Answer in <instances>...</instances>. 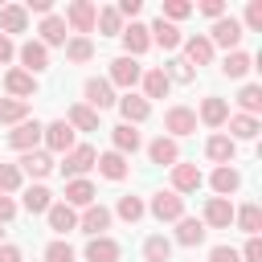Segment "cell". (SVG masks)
Returning a JSON list of instances; mask_svg holds the SVG:
<instances>
[{
    "instance_id": "41",
    "label": "cell",
    "mask_w": 262,
    "mask_h": 262,
    "mask_svg": "<svg viewBox=\"0 0 262 262\" xmlns=\"http://www.w3.org/2000/svg\"><path fill=\"white\" fill-rule=\"evenodd\" d=\"M29 119V102L20 98H0V123H25Z\"/></svg>"
},
{
    "instance_id": "43",
    "label": "cell",
    "mask_w": 262,
    "mask_h": 262,
    "mask_svg": "<svg viewBox=\"0 0 262 262\" xmlns=\"http://www.w3.org/2000/svg\"><path fill=\"white\" fill-rule=\"evenodd\" d=\"M164 74H168V82H192V78H196V70H192L184 57H172V61L164 66Z\"/></svg>"
},
{
    "instance_id": "3",
    "label": "cell",
    "mask_w": 262,
    "mask_h": 262,
    "mask_svg": "<svg viewBox=\"0 0 262 262\" xmlns=\"http://www.w3.org/2000/svg\"><path fill=\"white\" fill-rule=\"evenodd\" d=\"M41 139H45V147L49 151H74V127L66 123V119H53V123H45L41 127Z\"/></svg>"
},
{
    "instance_id": "23",
    "label": "cell",
    "mask_w": 262,
    "mask_h": 262,
    "mask_svg": "<svg viewBox=\"0 0 262 262\" xmlns=\"http://www.w3.org/2000/svg\"><path fill=\"white\" fill-rule=\"evenodd\" d=\"M180 45H184V61H188V66H209V61H213L209 37H184Z\"/></svg>"
},
{
    "instance_id": "33",
    "label": "cell",
    "mask_w": 262,
    "mask_h": 262,
    "mask_svg": "<svg viewBox=\"0 0 262 262\" xmlns=\"http://www.w3.org/2000/svg\"><path fill=\"white\" fill-rule=\"evenodd\" d=\"M94 164H98V172H102L106 180H123V176H127V156H119V151H102Z\"/></svg>"
},
{
    "instance_id": "49",
    "label": "cell",
    "mask_w": 262,
    "mask_h": 262,
    "mask_svg": "<svg viewBox=\"0 0 262 262\" xmlns=\"http://www.w3.org/2000/svg\"><path fill=\"white\" fill-rule=\"evenodd\" d=\"M209 262H242V258H237L233 246H213V250H209Z\"/></svg>"
},
{
    "instance_id": "37",
    "label": "cell",
    "mask_w": 262,
    "mask_h": 262,
    "mask_svg": "<svg viewBox=\"0 0 262 262\" xmlns=\"http://www.w3.org/2000/svg\"><path fill=\"white\" fill-rule=\"evenodd\" d=\"M49 205H53V192H49L45 184L25 188V209H29V213H49Z\"/></svg>"
},
{
    "instance_id": "42",
    "label": "cell",
    "mask_w": 262,
    "mask_h": 262,
    "mask_svg": "<svg viewBox=\"0 0 262 262\" xmlns=\"http://www.w3.org/2000/svg\"><path fill=\"white\" fill-rule=\"evenodd\" d=\"M94 25L106 33V37H119L123 33V16L115 12V8H98V16H94Z\"/></svg>"
},
{
    "instance_id": "35",
    "label": "cell",
    "mask_w": 262,
    "mask_h": 262,
    "mask_svg": "<svg viewBox=\"0 0 262 262\" xmlns=\"http://www.w3.org/2000/svg\"><path fill=\"white\" fill-rule=\"evenodd\" d=\"M41 45H45V49H49V45H66V20H61V16L49 12V16L41 20Z\"/></svg>"
},
{
    "instance_id": "1",
    "label": "cell",
    "mask_w": 262,
    "mask_h": 262,
    "mask_svg": "<svg viewBox=\"0 0 262 262\" xmlns=\"http://www.w3.org/2000/svg\"><path fill=\"white\" fill-rule=\"evenodd\" d=\"M164 131H168V139L192 135V131H196V111H192V106H168V111H164Z\"/></svg>"
},
{
    "instance_id": "46",
    "label": "cell",
    "mask_w": 262,
    "mask_h": 262,
    "mask_svg": "<svg viewBox=\"0 0 262 262\" xmlns=\"http://www.w3.org/2000/svg\"><path fill=\"white\" fill-rule=\"evenodd\" d=\"M45 262H74V246L61 242V237L49 242V246H45Z\"/></svg>"
},
{
    "instance_id": "15",
    "label": "cell",
    "mask_w": 262,
    "mask_h": 262,
    "mask_svg": "<svg viewBox=\"0 0 262 262\" xmlns=\"http://www.w3.org/2000/svg\"><path fill=\"white\" fill-rule=\"evenodd\" d=\"M119 115H123V123L135 127V123H143V119L151 115V102H147L143 94H123V98H119Z\"/></svg>"
},
{
    "instance_id": "40",
    "label": "cell",
    "mask_w": 262,
    "mask_h": 262,
    "mask_svg": "<svg viewBox=\"0 0 262 262\" xmlns=\"http://www.w3.org/2000/svg\"><path fill=\"white\" fill-rule=\"evenodd\" d=\"M143 258H147V262H168V258H172V242L160 237V233L147 237V242H143Z\"/></svg>"
},
{
    "instance_id": "17",
    "label": "cell",
    "mask_w": 262,
    "mask_h": 262,
    "mask_svg": "<svg viewBox=\"0 0 262 262\" xmlns=\"http://www.w3.org/2000/svg\"><path fill=\"white\" fill-rule=\"evenodd\" d=\"M119 254H123V250H119V242H115V237H106V233L86 242V262H119Z\"/></svg>"
},
{
    "instance_id": "39",
    "label": "cell",
    "mask_w": 262,
    "mask_h": 262,
    "mask_svg": "<svg viewBox=\"0 0 262 262\" xmlns=\"http://www.w3.org/2000/svg\"><path fill=\"white\" fill-rule=\"evenodd\" d=\"M237 106H242V115H250V119H254V115L262 111V86H254V82H250V86H242Z\"/></svg>"
},
{
    "instance_id": "47",
    "label": "cell",
    "mask_w": 262,
    "mask_h": 262,
    "mask_svg": "<svg viewBox=\"0 0 262 262\" xmlns=\"http://www.w3.org/2000/svg\"><path fill=\"white\" fill-rule=\"evenodd\" d=\"M188 12H192V4H188V0H164V12H160V20L168 16V25H172V20H184Z\"/></svg>"
},
{
    "instance_id": "12",
    "label": "cell",
    "mask_w": 262,
    "mask_h": 262,
    "mask_svg": "<svg viewBox=\"0 0 262 262\" xmlns=\"http://www.w3.org/2000/svg\"><path fill=\"white\" fill-rule=\"evenodd\" d=\"M16 168H20V176H37V180H41V176H49V172H53V156L33 147V151H20Z\"/></svg>"
},
{
    "instance_id": "32",
    "label": "cell",
    "mask_w": 262,
    "mask_h": 262,
    "mask_svg": "<svg viewBox=\"0 0 262 262\" xmlns=\"http://www.w3.org/2000/svg\"><path fill=\"white\" fill-rule=\"evenodd\" d=\"M66 123H70L74 131H98V115H94L86 102H74L70 115H66Z\"/></svg>"
},
{
    "instance_id": "2",
    "label": "cell",
    "mask_w": 262,
    "mask_h": 262,
    "mask_svg": "<svg viewBox=\"0 0 262 262\" xmlns=\"http://www.w3.org/2000/svg\"><path fill=\"white\" fill-rule=\"evenodd\" d=\"M94 160H98V151H94L90 143H82V147L66 151V160H61V172H66L70 180H86V172L94 168Z\"/></svg>"
},
{
    "instance_id": "8",
    "label": "cell",
    "mask_w": 262,
    "mask_h": 262,
    "mask_svg": "<svg viewBox=\"0 0 262 262\" xmlns=\"http://www.w3.org/2000/svg\"><path fill=\"white\" fill-rule=\"evenodd\" d=\"M151 217L156 221H180L184 217V196H176L172 188L168 192H156L151 196Z\"/></svg>"
},
{
    "instance_id": "28",
    "label": "cell",
    "mask_w": 262,
    "mask_h": 262,
    "mask_svg": "<svg viewBox=\"0 0 262 262\" xmlns=\"http://www.w3.org/2000/svg\"><path fill=\"white\" fill-rule=\"evenodd\" d=\"M0 29H4V37H8V33H25V29H29V12H25L20 4H4V8H0Z\"/></svg>"
},
{
    "instance_id": "30",
    "label": "cell",
    "mask_w": 262,
    "mask_h": 262,
    "mask_svg": "<svg viewBox=\"0 0 262 262\" xmlns=\"http://www.w3.org/2000/svg\"><path fill=\"white\" fill-rule=\"evenodd\" d=\"M233 221H237V229L242 233H250V237H258V229H262V209L250 201V205H242V209H233Z\"/></svg>"
},
{
    "instance_id": "56",
    "label": "cell",
    "mask_w": 262,
    "mask_h": 262,
    "mask_svg": "<svg viewBox=\"0 0 262 262\" xmlns=\"http://www.w3.org/2000/svg\"><path fill=\"white\" fill-rule=\"evenodd\" d=\"M115 12H119V16H135V12H139V0H119Z\"/></svg>"
},
{
    "instance_id": "10",
    "label": "cell",
    "mask_w": 262,
    "mask_h": 262,
    "mask_svg": "<svg viewBox=\"0 0 262 262\" xmlns=\"http://www.w3.org/2000/svg\"><path fill=\"white\" fill-rule=\"evenodd\" d=\"M237 41H242V20H233V16H221V20H213V29H209V45L237 49Z\"/></svg>"
},
{
    "instance_id": "45",
    "label": "cell",
    "mask_w": 262,
    "mask_h": 262,
    "mask_svg": "<svg viewBox=\"0 0 262 262\" xmlns=\"http://www.w3.org/2000/svg\"><path fill=\"white\" fill-rule=\"evenodd\" d=\"M20 180H25V176H20V168H16V164H0V192H4V196H8V192H16V188H20Z\"/></svg>"
},
{
    "instance_id": "44",
    "label": "cell",
    "mask_w": 262,
    "mask_h": 262,
    "mask_svg": "<svg viewBox=\"0 0 262 262\" xmlns=\"http://www.w3.org/2000/svg\"><path fill=\"white\" fill-rule=\"evenodd\" d=\"M115 213H119L123 221H131V225H135L147 209H143V201H139V196H119V209H115Z\"/></svg>"
},
{
    "instance_id": "20",
    "label": "cell",
    "mask_w": 262,
    "mask_h": 262,
    "mask_svg": "<svg viewBox=\"0 0 262 262\" xmlns=\"http://www.w3.org/2000/svg\"><path fill=\"white\" fill-rule=\"evenodd\" d=\"M209 184H213V192H217V196H225V201H229V192H237V188H242V172H237L233 164H221V168L213 172V180H209Z\"/></svg>"
},
{
    "instance_id": "52",
    "label": "cell",
    "mask_w": 262,
    "mask_h": 262,
    "mask_svg": "<svg viewBox=\"0 0 262 262\" xmlns=\"http://www.w3.org/2000/svg\"><path fill=\"white\" fill-rule=\"evenodd\" d=\"M25 12H41V16H49V12H53V0H25Z\"/></svg>"
},
{
    "instance_id": "34",
    "label": "cell",
    "mask_w": 262,
    "mask_h": 262,
    "mask_svg": "<svg viewBox=\"0 0 262 262\" xmlns=\"http://www.w3.org/2000/svg\"><path fill=\"white\" fill-rule=\"evenodd\" d=\"M176 242H180V246H201V242H205V225H201L196 217H180V221H176Z\"/></svg>"
},
{
    "instance_id": "26",
    "label": "cell",
    "mask_w": 262,
    "mask_h": 262,
    "mask_svg": "<svg viewBox=\"0 0 262 262\" xmlns=\"http://www.w3.org/2000/svg\"><path fill=\"white\" fill-rule=\"evenodd\" d=\"M143 98L151 102V98H168V90H172V82H168V74L164 70H143Z\"/></svg>"
},
{
    "instance_id": "55",
    "label": "cell",
    "mask_w": 262,
    "mask_h": 262,
    "mask_svg": "<svg viewBox=\"0 0 262 262\" xmlns=\"http://www.w3.org/2000/svg\"><path fill=\"white\" fill-rule=\"evenodd\" d=\"M12 53H16V49H12V37H4V33H0V66H4V61H12Z\"/></svg>"
},
{
    "instance_id": "7",
    "label": "cell",
    "mask_w": 262,
    "mask_h": 262,
    "mask_svg": "<svg viewBox=\"0 0 262 262\" xmlns=\"http://www.w3.org/2000/svg\"><path fill=\"white\" fill-rule=\"evenodd\" d=\"M139 78H143V66H139L135 57H127V53H123V57H115V61H111V78H106L111 86H127V90H131Z\"/></svg>"
},
{
    "instance_id": "27",
    "label": "cell",
    "mask_w": 262,
    "mask_h": 262,
    "mask_svg": "<svg viewBox=\"0 0 262 262\" xmlns=\"http://www.w3.org/2000/svg\"><path fill=\"white\" fill-rule=\"evenodd\" d=\"M94 196H98V192H94L90 180H70V184H66V205H70V209H86V205H94Z\"/></svg>"
},
{
    "instance_id": "11",
    "label": "cell",
    "mask_w": 262,
    "mask_h": 262,
    "mask_svg": "<svg viewBox=\"0 0 262 262\" xmlns=\"http://www.w3.org/2000/svg\"><path fill=\"white\" fill-rule=\"evenodd\" d=\"M37 143H41V123L37 119H25L8 131V147H16V151H33Z\"/></svg>"
},
{
    "instance_id": "48",
    "label": "cell",
    "mask_w": 262,
    "mask_h": 262,
    "mask_svg": "<svg viewBox=\"0 0 262 262\" xmlns=\"http://www.w3.org/2000/svg\"><path fill=\"white\" fill-rule=\"evenodd\" d=\"M246 29L250 33H262V0H250V8H246ZM242 29V33H246Z\"/></svg>"
},
{
    "instance_id": "29",
    "label": "cell",
    "mask_w": 262,
    "mask_h": 262,
    "mask_svg": "<svg viewBox=\"0 0 262 262\" xmlns=\"http://www.w3.org/2000/svg\"><path fill=\"white\" fill-rule=\"evenodd\" d=\"M111 143H115V151H119V156L139 151V131H135L131 123H119V127H111Z\"/></svg>"
},
{
    "instance_id": "5",
    "label": "cell",
    "mask_w": 262,
    "mask_h": 262,
    "mask_svg": "<svg viewBox=\"0 0 262 262\" xmlns=\"http://www.w3.org/2000/svg\"><path fill=\"white\" fill-rule=\"evenodd\" d=\"M82 90H86V106H90L94 115L119 102V98H115V86H111L106 78H86V86H82Z\"/></svg>"
},
{
    "instance_id": "36",
    "label": "cell",
    "mask_w": 262,
    "mask_h": 262,
    "mask_svg": "<svg viewBox=\"0 0 262 262\" xmlns=\"http://www.w3.org/2000/svg\"><path fill=\"white\" fill-rule=\"evenodd\" d=\"M229 123V139L237 143V139H254L258 131H262V123L258 119H250V115H233V119H225Z\"/></svg>"
},
{
    "instance_id": "6",
    "label": "cell",
    "mask_w": 262,
    "mask_h": 262,
    "mask_svg": "<svg viewBox=\"0 0 262 262\" xmlns=\"http://www.w3.org/2000/svg\"><path fill=\"white\" fill-rule=\"evenodd\" d=\"M201 225H205V229H229V225H233V205H229L225 196H209Z\"/></svg>"
},
{
    "instance_id": "51",
    "label": "cell",
    "mask_w": 262,
    "mask_h": 262,
    "mask_svg": "<svg viewBox=\"0 0 262 262\" xmlns=\"http://www.w3.org/2000/svg\"><path fill=\"white\" fill-rule=\"evenodd\" d=\"M12 217H16V201H12V196H4V192H0V225H8V221H12Z\"/></svg>"
},
{
    "instance_id": "21",
    "label": "cell",
    "mask_w": 262,
    "mask_h": 262,
    "mask_svg": "<svg viewBox=\"0 0 262 262\" xmlns=\"http://www.w3.org/2000/svg\"><path fill=\"white\" fill-rule=\"evenodd\" d=\"M45 217H49V229H53V233H70V229H78V213H74L66 201H53Z\"/></svg>"
},
{
    "instance_id": "22",
    "label": "cell",
    "mask_w": 262,
    "mask_h": 262,
    "mask_svg": "<svg viewBox=\"0 0 262 262\" xmlns=\"http://www.w3.org/2000/svg\"><path fill=\"white\" fill-rule=\"evenodd\" d=\"M119 37H123V49H127V57H139V53H147V45H151L147 29H143V25H135V20H131V25H127Z\"/></svg>"
},
{
    "instance_id": "14",
    "label": "cell",
    "mask_w": 262,
    "mask_h": 262,
    "mask_svg": "<svg viewBox=\"0 0 262 262\" xmlns=\"http://www.w3.org/2000/svg\"><path fill=\"white\" fill-rule=\"evenodd\" d=\"M201 168L196 164H172V192L180 196V192H196L201 188Z\"/></svg>"
},
{
    "instance_id": "38",
    "label": "cell",
    "mask_w": 262,
    "mask_h": 262,
    "mask_svg": "<svg viewBox=\"0 0 262 262\" xmlns=\"http://www.w3.org/2000/svg\"><path fill=\"white\" fill-rule=\"evenodd\" d=\"M66 57H70L74 66L90 61V57H94V41H90V37H70V41H66Z\"/></svg>"
},
{
    "instance_id": "13",
    "label": "cell",
    "mask_w": 262,
    "mask_h": 262,
    "mask_svg": "<svg viewBox=\"0 0 262 262\" xmlns=\"http://www.w3.org/2000/svg\"><path fill=\"white\" fill-rule=\"evenodd\" d=\"M20 66H25V74H41V70H49V49L41 45V41H25L20 45Z\"/></svg>"
},
{
    "instance_id": "4",
    "label": "cell",
    "mask_w": 262,
    "mask_h": 262,
    "mask_svg": "<svg viewBox=\"0 0 262 262\" xmlns=\"http://www.w3.org/2000/svg\"><path fill=\"white\" fill-rule=\"evenodd\" d=\"M94 16H98V8H94L90 0H74V4L66 8V16H61V20H66L78 37H86V33L94 29Z\"/></svg>"
},
{
    "instance_id": "50",
    "label": "cell",
    "mask_w": 262,
    "mask_h": 262,
    "mask_svg": "<svg viewBox=\"0 0 262 262\" xmlns=\"http://www.w3.org/2000/svg\"><path fill=\"white\" fill-rule=\"evenodd\" d=\"M237 258H246V262H262V237H250L246 250H242Z\"/></svg>"
},
{
    "instance_id": "19",
    "label": "cell",
    "mask_w": 262,
    "mask_h": 262,
    "mask_svg": "<svg viewBox=\"0 0 262 262\" xmlns=\"http://www.w3.org/2000/svg\"><path fill=\"white\" fill-rule=\"evenodd\" d=\"M205 156L221 168V164H233V156H237V143L229 139V135H209V143H205Z\"/></svg>"
},
{
    "instance_id": "16",
    "label": "cell",
    "mask_w": 262,
    "mask_h": 262,
    "mask_svg": "<svg viewBox=\"0 0 262 262\" xmlns=\"http://www.w3.org/2000/svg\"><path fill=\"white\" fill-rule=\"evenodd\" d=\"M147 156H151V164H160V168L180 164V147H176V139H168V135L151 139V143H147Z\"/></svg>"
},
{
    "instance_id": "18",
    "label": "cell",
    "mask_w": 262,
    "mask_h": 262,
    "mask_svg": "<svg viewBox=\"0 0 262 262\" xmlns=\"http://www.w3.org/2000/svg\"><path fill=\"white\" fill-rule=\"evenodd\" d=\"M205 127H225V119H229V102L225 98H217V94H209L205 102H201V115H196Z\"/></svg>"
},
{
    "instance_id": "54",
    "label": "cell",
    "mask_w": 262,
    "mask_h": 262,
    "mask_svg": "<svg viewBox=\"0 0 262 262\" xmlns=\"http://www.w3.org/2000/svg\"><path fill=\"white\" fill-rule=\"evenodd\" d=\"M0 262H20V250L12 242H0Z\"/></svg>"
},
{
    "instance_id": "31",
    "label": "cell",
    "mask_w": 262,
    "mask_h": 262,
    "mask_svg": "<svg viewBox=\"0 0 262 262\" xmlns=\"http://www.w3.org/2000/svg\"><path fill=\"white\" fill-rule=\"evenodd\" d=\"M250 66H254V61H250V53H246V49H229V53H225V61H221V74H225V78H246V74H250Z\"/></svg>"
},
{
    "instance_id": "25",
    "label": "cell",
    "mask_w": 262,
    "mask_h": 262,
    "mask_svg": "<svg viewBox=\"0 0 262 262\" xmlns=\"http://www.w3.org/2000/svg\"><path fill=\"white\" fill-rule=\"evenodd\" d=\"M147 37H151L160 49H168V53H172V49H180V41H184V37H180V29H176V25H168V20H156V25L147 29Z\"/></svg>"
},
{
    "instance_id": "24",
    "label": "cell",
    "mask_w": 262,
    "mask_h": 262,
    "mask_svg": "<svg viewBox=\"0 0 262 262\" xmlns=\"http://www.w3.org/2000/svg\"><path fill=\"white\" fill-rule=\"evenodd\" d=\"M4 86H8V94H12V98L29 102V94L37 90V78H33V74H25V70H8V74H4Z\"/></svg>"
},
{
    "instance_id": "57",
    "label": "cell",
    "mask_w": 262,
    "mask_h": 262,
    "mask_svg": "<svg viewBox=\"0 0 262 262\" xmlns=\"http://www.w3.org/2000/svg\"><path fill=\"white\" fill-rule=\"evenodd\" d=\"M0 237H4V229H0Z\"/></svg>"
},
{
    "instance_id": "53",
    "label": "cell",
    "mask_w": 262,
    "mask_h": 262,
    "mask_svg": "<svg viewBox=\"0 0 262 262\" xmlns=\"http://www.w3.org/2000/svg\"><path fill=\"white\" fill-rule=\"evenodd\" d=\"M201 12H205V16H213V20H221V16H225V4H221V0H205V4H201Z\"/></svg>"
},
{
    "instance_id": "9",
    "label": "cell",
    "mask_w": 262,
    "mask_h": 262,
    "mask_svg": "<svg viewBox=\"0 0 262 262\" xmlns=\"http://www.w3.org/2000/svg\"><path fill=\"white\" fill-rule=\"evenodd\" d=\"M78 229H82V233H90V237H102V233L111 229V209H106V205H98V201H94V205H86V213L78 217Z\"/></svg>"
}]
</instances>
